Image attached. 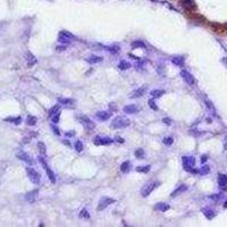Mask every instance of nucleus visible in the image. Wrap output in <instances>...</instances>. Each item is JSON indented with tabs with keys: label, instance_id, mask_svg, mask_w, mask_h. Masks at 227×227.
<instances>
[{
	"label": "nucleus",
	"instance_id": "33",
	"mask_svg": "<svg viewBox=\"0 0 227 227\" xmlns=\"http://www.w3.org/2000/svg\"><path fill=\"white\" fill-rule=\"evenodd\" d=\"M59 37H64V38L69 39V40H72V39H74V38H75V37H74L72 33H69V32H67V31H60V33H59Z\"/></svg>",
	"mask_w": 227,
	"mask_h": 227
},
{
	"label": "nucleus",
	"instance_id": "37",
	"mask_svg": "<svg viewBox=\"0 0 227 227\" xmlns=\"http://www.w3.org/2000/svg\"><path fill=\"white\" fill-rule=\"evenodd\" d=\"M174 142V139L173 137H170V136H168V137H165L164 140H162V143L164 144H166V146H172Z\"/></svg>",
	"mask_w": 227,
	"mask_h": 227
},
{
	"label": "nucleus",
	"instance_id": "42",
	"mask_svg": "<svg viewBox=\"0 0 227 227\" xmlns=\"http://www.w3.org/2000/svg\"><path fill=\"white\" fill-rule=\"evenodd\" d=\"M59 118H60V111H59V112H57L56 115H54V116L51 117V120H52V123H54V124H57V123L59 121Z\"/></svg>",
	"mask_w": 227,
	"mask_h": 227
},
{
	"label": "nucleus",
	"instance_id": "32",
	"mask_svg": "<svg viewBox=\"0 0 227 227\" xmlns=\"http://www.w3.org/2000/svg\"><path fill=\"white\" fill-rule=\"evenodd\" d=\"M150 168L151 166H140V167H136V172L139 173H149L150 172Z\"/></svg>",
	"mask_w": 227,
	"mask_h": 227
},
{
	"label": "nucleus",
	"instance_id": "38",
	"mask_svg": "<svg viewBox=\"0 0 227 227\" xmlns=\"http://www.w3.org/2000/svg\"><path fill=\"white\" fill-rule=\"evenodd\" d=\"M80 218H90V215H89V213H88V210L86 209H82L81 210V213H80Z\"/></svg>",
	"mask_w": 227,
	"mask_h": 227
},
{
	"label": "nucleus",
	"instance_id": "8",
	"mask_svg": "<svg viewBox=\"0 0 227 227\" xmlns=\"http://www.w3.org/2000/svg\"><path fill=\"white\" fill-rule=\"evenodd\" d=\"M114 142L112 139L110 137H101V136H97L94 139V144L95 146H109Z\"/></svg>",
	"mask_w": 227,
	"mask_h": 227
},
{
	"label": "nucleus",
	"instance_id": "44",
	"mask_svg": "<svg viewBox=\"0 0 227 227\" xmlns=\"http://www.w3.org/2000/svg\"><path fill=\"white\" fill-rule=\"evenodd\" d=\"M51 130L54 131V133L56 134V135H60V131H59V128H58V127H56L55 125H51Z\"/></svg>",
	"mask_w": 227,
	"mask_h": 227
},
{
	"label": "nucleus",
	"instance_id": "23",
	"mask_svg": "<svg viewBox=\"0 0 227 227\" xmlns=\"http://www.w3.org/2000/svg\"><path fill=\"white\" fill-rule=\"evenodd\" d=\"M172 63L174 65H176V66L183 67L184 66V58H182V57H173L172 58Z\"/></svg>",
	"mask_w": 227,
	"mask_h": 227
},
{
	"label": "nucleus",
	"instance_id": "46",
	"mask_svg": "<svg viewBox=\"0 0 227 227\" xmlns=\"http://www.w3.org/2000/svg\"><path fill=\"white\" fill-rule=\"evenodd\" d=\"M162 121H164L165 124H167V125H170V124H172V120L169 119V118H164Z\"/></svg>",
	"mask_w": 227,
	"mask_h": 227
},
{
	"label": "nucleus",
	"instance_id": "5",
	"mask_svg": "<svg viewBox=\"0 0 227 227\" xmlns=\"http://www.w3.org/2000/svg\"><path fill=\"white\" fill-rule=\"evenodd\" d=\"M158 185H160L159 182H151V183L147 184L146 186H143V188L141 190V195H142L143 198L149 197V195L152 193V191H153L156 187H158Z\"/></svg>",
	"mask_w": 227,
	"mask_h": 227
},
{
	"label": "nucleus",
	"instance_id": "21",
	"mask_svg": "<svg viewBox=\"0 0 227 227\" xmlns=\"http://www.w3.org/2000/svg\"><path fill=\"white\" fill-rule=\"evenodd\" d=\"M131 170V162L130 161H124L121 165H120V172L124 174L128 173Z\"/></svg>",
	"mask_w": 227,
	"mask_h": 227
},
{
	"label": "nucleus",
	"instance_id": "28",
	"mask_svg": "<svg viewBox=\"0 0 227 227\" xmlns=\"http://www.w3.org/2000/svg\"><path fill=\"white\" fill-rule=\"evenodd\" d=\"M3 120H5V121H9V123H14V124L18 125V124H21L22 118H21V117H7V118H5Z\"/></svg>",
	"mask_w": 227,
	"mask_h": 227
},
{
	"label": "nucleus",
	"instance_id": "40",
	"mask_svg": "<svg viewBox=\"0 0 227 227\" xmlns=\"http://www.w3.org/2000/svg\"><path fill=\"white\" fill-rule=\"evenodd\" d=\"M209 172H210V168H209V166H207V165H206V166H203V167L201 168L199 173H200L201 175H207Z\"/></svg>",
	"mask_w": 227,
	"mask_h": 227
},
{
	"label": "nucleus",
	"instance_id": "41",
	"mask_svg": "<svg viewBox=\"0 0 227 227\" xmlns=\"http://www.w3.org/2000/svg\"><path fill=\"white\" fill-rule=\"evenodd\" d=\"M148 103H149V106L151 109H153V110H158V107H157V105L155 103V100L153 99H150L149 101H148Z\"/></svg>",
	"mask_w": 227,
	"mask_h": 227
},
{
	"label": "nucleus",
	"instance_id": "3",
	"mask_svg": "<svg viewBox=\"0 0 227 227\" xmlns=\"http://www.w3.org/2000/svg\"><path fill=\"white\" fill-rule=\"evenodd\" d=\"M130 125V120L126 119V118H124V117H116L115 119L112 120V124H111V126L114 127V128H117V130H120V128H125V127H127Z\"/></svg>",
	"mask_w": 227,
	"mask_h": 227
},
{
	"label": "nucleus",
	"instance_id": "26",
	"mask_svg": "<svg viewBox=\"0 0 227 227\" xmlns=\"http://www.w3.org/2000/svg\"><path fill=\"white\" fill-rule=\"evenodd\" d=\"M131 64L128 63V61H126V60H121L119 64H118V68L121 69V70H126V69H128V68H131Z\"/></svg>",
	"mask_w": 227,
	"mask_h": 227
},
{
	"label": "nucleus",
	"instance_id": "11",
	"mask_svg": "<svg viewBox=\"0 0 227 227\" xmlns=\"http://www.w3.org/2000/svg\"><path fill=\"white\" fill-rule=\"evenodd\" d=\"M181 76L186 81V83L187 84H190V85H193V84L195 83V81H194V79H193V76H192L188 72H186V70H182V72H181Z\"/></svg>",
	"mask_w": 227,
	"mask_h": 227
},
{
	"label": "nucleus",
	"instance_id": "7",
	"mask_svg": "<svg viewBox=\"0 0 227 227\" xmlns=\"http://www.w3.org/2000/svg\"><path fill=\"white\" fill-rule=\"evenodd\" d=\"M79 120L81 121V124L88 130V131H92L94 130V127H95V125H94V123H92V120L90 119L89 117H86V116H82L79 118Z\"/></svg>",
	"mask_w": 227,
	"mask_h": 227
},
{
	"label": "nucleus",
	"instance_id": "50",
	"mask_svg": "<svg viewBox=\"0 0 227 227\" xmlns=\"http://www.w3.org/2000/svg\"><path fill=\"white\" fill-rule=\"evenodd\" d=\"M74 134H75V132H74V131H69L68 133H66V136H73Z\"/></svg>",
	"mask_w": 227,
	"mask_h": 227
},
{
	"label": "nucleus",
	"instance_id": "19",
	"mask_svg": "<svg viewBox=\"0 0 227 227\" xmlns=\"http://www.w3.org/2000/svg\"><path fill=\"white\" fill-rule=\"evenodd\" d=\"M144 93H146V88H139V89L134 90L130 97L131 98H140V97H142Z\"/></svg>",
	"mask_w": 227,
	"mask_h": 227
},
{
	"label": "nucleus",
	"instance_id": "51",
	"mask_svg": "<svg viewBox=\"0 0 227 227\" xmlns=\"http://www.w3.org/2000/svg\"><path fill=\"white\" fill-rule=\"evenodd\" d=\"M223 63H224V65H226V67H227V58H223Z\"/></svg>",
	"mask_w": 227,
	"mask_h": 227
},
{
	"label": "nucleus",
	"instance_id": "1",
	"mask_svg": "<svg viewBox=\"0 0 227 227\" xmlns=\"http://www.w3.org/2000/svg\"><path fill=\"white\" fill-rule=\"evenodd\" d=\"M182 164H183V168H184L186 172L194 173V174L198 173V170L193 169V167H194V165H195V159H194V157H187V156L183 157V158H182Z\"/></svg>",
	"mask_w": 227,
	"mask_h": 227
},
{
	"label": "nucleus",
	"instance_id": "48",
	"mask_svg": "<svg viewBox=\"0 0 227 227\" xmlns=\"http://www.w3.org/2000/svg\"><path fill=\"white\" fill-rule=\"evenodd\" d=\"M116 141H117L118 143H124V142H125V141H124V139H123V137H119V136H117V137H116Z\"/></svg>",
	"mask_w": 227,
	"mask_h": 227
},
{
	"label": "nucleus",
	"instance_id": "47",
	"mask_svg": "<svg viewBox=\"0 0 227 227\" xmlns=\"http://www.w3.org/2000/svg\"><path fill=\"white\" fill-rule=\"evenodd\" d=\"M109 108H110V110H116V109H117L116 103H110V105H109Z\"/></svg>",
	"mask_w": 227,
	"mask_h": 227
},
{
	"label": "nucleus",
	"instance_id": "4",
	"mask_svg": "<svg viewBox=\"0 0 227 227\" xmlns=\"http://www.w3.org/2000/svg\"><path fill=\"white\" fill-rule=\"evenodd\" d=\"M38 159H39V161H40V164L42 165V167L44 168V170H46V173H47V175H48V177H49V179H50V182L52 183V184H55L56 183V175H55V173L51 170V168L47 165V162H46V160L42 158V157H38Z\"/></svg>",
	"mask_w": 227,
	"mask_h": 227
},
{
	"label": "nucleus",
	"instance_id": "9",
	"mask_svg": "<svg viewBox=\"0 0 227 227\" xmlns=\"http://www.w3.org/2000/svg\"><path fill=\"white\" fill-rule=\"evenodd\" d=\"M16 156H17V158H18V159H21L22 161L26 162V164H28V165H32V164H33V160H32L31 156H30V155H27L26 152H24V151H19Z\"/></svg>",
	"mask_w": 227,
	"mask_h": 227
},
{
	"label": "nucleus",
	"instance_id": "39",
	"mask_svg": "<svg viewBox=\"0 0 227 227\" xmlns=\"http://www.w3.org/2000/svg\"><path fill=\"white\" fill-rule=\"evenodd\" d=\"M75 150L77 152H81L83 150V143H82V141H76L75 142Z\"/></svg>",
	"mask_w": 227,
	"mask_h": 227
},
{
	"label": "nucleus",
	"instance_id": "2",
	"mask_svg": "<svg viewBox=\"0 0 227 227\" xmlns=\"http://www.w3.org/2000/svg\"><path fill=\"white\" fill-rule=\"evenodd\" d=\"M26 174H27V177L30 178V181H31L33 184H35V185L40 184L41 175L38 173L34 168H32V167H26Z\"/></svg>",
	"mask_w": 227,
	"mask_h": 227
},
{
	"label": "nucleus",
	"instance_id": "12",
	"mask_svg": "<svg viewBox=\"0 0 227 227\" xmlns=\"http://www.w3.org/2000/svg\"><path fill=\"white\" fill-rule=\"evenodd\" d=\"M38 194H39V191H38V190H33V191L28 192L26 195H25V200L28 201V202H31V203H33V202L35 201V199H37Z\"/></svg>",
	"mask_w": 227,
	"mask_h": 227
},
{
	"label": "nucleus",
	"instance_id": "49",
	"mask_svg": "<svg viewBox=\"0 0 227 227\" xmlns=\"http://www.w3.org/2000/svg\"><path fill=\"white\" fill-rule=\"evenodd\" d=\"M207 158H208V157H207L206 155H204V156H201V162H202V164L206 162V161H207Z\"/></svg>",
	"mask_w": 227,
	"mask_h": 227
},
{
	"label": "nucleus",
	"instance_id": "31",
	"mask_svg": "<svg viewBox=\"0 0 227 227\" xmlns=\"http://www.w3.org/2000/svg\"><path fill=\"white\" fill-rule=\"evenodd\" d=\"M58 101H59V103H61V105H72V103L74 102L73 99H68V98H59Z\"/></svg>",
	"mask_w": 227,
	"mask_h": 227
},
{
	"label": "nucleus",
	"instance_id": "53",
	"mask_svg": "<svg viewBox=\"0 0 227 227\" xmlns=\"http://www.w3.org/2000/svg\"><path fill=\"white\" fill-rule=\"evenodd\" d=\"M224 208H227V200H226V202L224 203Z\"/></svg>",
	"mask_w": 227,
	"mask_h": 227
},
{
	"label": "nucleus",
	"instance_id": "45",
	"mask_svg": "<svg viewBox=\"0 0 227 227\" xmlns=\"http://www.w3.org/2000/svg\"><path fill=\"white\" fill-rule=\"evenodd\" d=\"M66 49V47L65 46H60V47H56V50L57 51H64Z\"/></svg>",
	"mask_w": 227,
	"mask_h": 227
},
{
	"label": "nucleus",
	"instance_id": "43",
	"mask_svg": "<svg viewBox=\"0 0 227 227\" xmlns=\"http://www.w3.org/2000/svg\"><path fill=\"white\" fill-rule=\"evenodd\" d=\"M58 41L60 42V43H66V44H69L70 43V41H69V39H66V38H64V37H59L58 38Z\"/></svg>",
	"mask_w": 227,
	"mask_h": 227
},
{
	"label": "nucleus",
	"instance_id": "15",
	"mask_svg": "<svg viewBox=\"0 0 227 227\" xmlns=\"http://www.w3.org/2000/svg\"><path fill=\"white\" fill-rule=\"evenodd\" d=\"M123 110H124L125 114H135V112H137L140 110V108L137 107L136 105H128V106H125Z\"/></svg>",
	"mask_w": 227,
	"mask_h": 227
},
{
	"label": "nucleus",
	"instance_id": "14",
	"mask_svg": "<svg viewBox=\"0 0 227 227\" xmlns=\"http://www.w3.org/2000/svg\"><path fill=\"white\" fill-rule=\"evenodd\" d=\"M185 191H187V186L186 185H179V186L177 187L176 190H174L173 192H172V194H170V197L172 198H175V197H177V195H179V194H182V193H184Z\"/></svg>",
	"mask_w": 227,
	"mask_h": 227
},
{
	"label": "nucleus",
	"instance_id": "17",
	"mask_svg": "<svg viewBox=\"0 0 227 227\" xmlns=\"http://www.w3.org/2000/svg\"><path fill=\"white\" fill-rule=\"evenodd\" d=\"M110 116H111V114L108 111H99L95 114V117L99 120H107L110 118Z\"/></svg>",
	"mask_w": 227,
	"mask_h": 227
},
{
	"label": "nucleus",
	"instance_id": "6",
	"mask_svg": "<svg viewBox=\"0 0 227 227\" xmlns=\"http://www.w3.org/2000/svg\"><path fill=\"white\" fill-rule=\"evenodd\" d=\"M115 203V199H111V198H107V197H103L102 199H100L99 203H98V207H97V210L98 211H101L103 209H106L108 206Z\"/></svg>",
	"mask_w": 227,
	"mask_h": 227
},
{
	"label": "nucleus",
	"instance_id": "25",
	"mask_svg": "<svg viewBox=\"0 0 227 227\" xmlns=\"http://www.w3.org/2000/svg\"><path fill=\"white\" fill-rule=\"evenodd\" d=\"M164 94H165V90H152V91L150 92V95H151L153 99L160 98L161 95H164Z\"/></svg>",
	"mask_w": 227,
	"mask_h": 227
},
{
	"label": "nucleus",
	"instance_id": "52",
	"mask_svg": "<svg viewBox=\"0 0 227 227\" xmlns=\"http://www.w3.org/2000/svg\"><path fill=\"white\" fill-rule=\"evenodd\" d=\"M63 143H64V144H66V146H69V142L66 141V140H65V141H63Z\"/></svg>",
	"mask_w": 227,
	"mask_h": 227
},
{
	"label": "nucleus",
	"instance_id": "24",
	"mask_svg": "<svg viewBox=\"0 0 227 227\" xmlns=\"http://www.w3.org/2000/svg\"><path fill=\"white\" fill-rule=\"evenodd\" d=\"M60 111V106L59 105H55L54 107H51L49 109V111H48V117H52L54 115H56L57 112H59Z\"/></svg>",
	"mask_w": 227,
	"mask_h": 227
},
{
	"label": "nucleus",
	"instance_id": "13",
	"mask_svg": "<svg viewBox=\"0 0 227 227\" xmlns=\"http://www.w3.org/2000/svg\"><path fill=\"white\" fill-rule=\"evenodd\" d=\"M218 184L219 186L224 190H226L227 187V176L225 174H219L218 175Z\"/></svg>",
	"mask_w": 227,
	"mask_h": 227
},
{
	"label": "nucleus",
	"instance_id": "18",
	"mask_svg": "<svg viewBox=\"0 0 227 227\" xmlns=\"http://www.w3.org/2000/svg\"><path fill=\"white\" fill-rule=\"evenodd\" d=\"M201 211H202V214L206 216V218L207 219H213L215 216H216V214H215V211L214 210H211V209H209V208H202L201 209Z\"/></svg>",
	"mask_w": 227,
	"mask_h": 227
},
{
	"label": "nucleus",
	"instance_id": "29",
	"mask_svg": "<svg viewBox=\"0 0 227 227\" xmlns=\"http://www.w3.org/2000/svg\"><path fill=\"white\" fill-rule=\"evenodd\" d=\"M38 148H39V151L42 156H46L47 155V147L43 142H38Z\"/></svg>",
	"mask_w": 227,
	"mask_h": 227
},
{
	"label": "nucleus",
	"instance_id": "22",
	"mask_svg": "<svg viewBox=\"0 0 227 227\" xmlns=\"http://www.w3.org/2000/svg\"><path fill=\"white\" fill-rule=\"evenodd\" d=\"M86 61L89 64H99L102 61V57H99V56H91L86 59Z\"/></svg>",
	"mask_w": 227,
	"mask_h": 227
},
{
	"label": "nucleus",
	"instance_id": "27",
	"mask_svg": "<svg viewBox=\"0 0 227 227\" xmlns=\"http://www.w3.org/2000/svg\"><path fill=\"white\" fill-rule=\"evenodd\" d=\"M204 102H206V106H207V108L213 112V115H215V116H217V112H216V109H215L214 107V105H213V102L211 101H209L208 99H204Z\"/></svg>",
	"mask_w": 227,
	"mask_h": 227
},
{
	"label": "nucleus",
	"instance_id": "10",
	"mask_svg": "<svg viewBox=\"0 0 227 227\" xmlns=\"http://www.w3.org/2000/svg\"><path fill=\"white\" fill-rule=\"evenodd\" d=\"M181 3L186 10H193L197 7L194 0H181Z\"/></svg>",
	"mask_w": 227,
	"mask_h": 227
},
{
	"label": "nucleus",
	"instance_id": "16",
	"mask_svg": "<svg viewBox=\"0 0 227 227\" xmlns=\"http://www.w3.org/2000/svg\"><path fill=\"white\" fill-rule=\"evenodd\" d=\"M169 208H170V206L168 203H164V202H159V203H157L155 206V209L156 210H159L161 213H165V211L169 210Z\"/></svg>",
	"mask_w": 227,
	"mask_h": 227
},
{
	"label": "nucleus",
	"instance_id": "35",
	"mask_svg": "<svg viewBox=\"0 0 227 227\" xmlns=\"http://www.w3.org/2000/svg\"><path fill=\"white\" fill-rule=\"evenodd\" d=\"M134 155H135L136 158H143V157H144V150H143V149H137V150L134 152Z\"/></svg>",
	"mask_w": 227,
	"mask_h": 227
},
{
	"label": "nucleus",
	"instance_id": "36",
	"mask_svg": "<svg viewBox=\"0 0 227 227\" xmlns=\"http://www.w3.org/2000/svg\"><path fill=\"white\" fill-rule=\"evenodd\" d=\"M120 50V48L118 46H111V47H108V51L109 52H112V54H117Z\"/></svg>",
	"mask_w": 227,
	"mask_h": 227
},
{
	"label": "nucleus",
	"instance_id": "54",
	"mask_svg": "<svg viewBox=\"0 0 227 227\" xmlns=\"http://www.w3.org/2000/svg\"><path fill=\"white\" fill-rule=\"evenodd\" d=\"M225 27H226V28H227V23H226V25H225Z\"/></svg>",
	"mask_w": 227,
	"mask_h": 227
},
{
	"label": "nucleus",
	"instance_id": "30",
	"mask_svg": "<svg viewBox=\"0 0 227 227\" xmlns=\"http://www.w3.org/2000/svg\"><path fill=\"white\" fill-rule=\"evenodd\" d=\"M37 117H34V116H27L26 118V124L27 125H30V126H34L35 124H37Z\"/></svg>",
	"mask_w": 227,
	"mask_h": 227
},
{
	"label": "nucleus",
	"instance_id": "34",
	"mask_svg": "<svg viewBox=\"0 0 227 227\" xmlns=\"http://www.w3.org/2000/svg\"><path fill=\"white\" fill-rule=\"evenodd\" d=\"M131 46H132L133 49H135V48H146V44L142 41H133Z\"/></svg>",
	"mask_w": 227,
	"mask_h": 227
},
{
	"label": "nucleus",
	"instance_id": "20",
	"mask_svg": "<svg viewBox=\"0 0 227 227\" xmlns=\"http://www.w3.org/2000/svg\"><path fill=\"white\" fill-rule=\"evenodd\" d=\"M25 58H26V61H27V65H28V66H33L34 64H37V58L31 54V52H26Z\"/></svg>",
	"mask_w": 227,
	"mask_h": 227
}]
</instances>
